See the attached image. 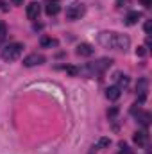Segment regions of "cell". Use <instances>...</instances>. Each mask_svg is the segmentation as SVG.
Masks as SVG:
<instances>
[{"label":"cell","mask_w":152,"mask_h":154,"mask_svg":"<svg viewBox=\"0 0 152 154\" xmlns=\"http://www.w3.org/2000/svg\"><path fill=\"white\" fill-rule=\"evenodd\" d=\"M97 41L106 47V48H113V50H127L131 47V39L127 38L125 34L120 32H113V31H104L97 36Z\"/></svg>","instance_id":"cell-1"},{"label":"cell","mask_w":152,"mask_h":154,"mask_svg":"<svg viewBox=\"0 0 152 154\" xmlns=\"http://www.w3.org/2000/svg\"><path fill=\"white\" fill-rule=\"evenodd\" d=\"M22 50H23V45H22V43H9V45L2 50V59H4V61H14V59L20 57Z\"/></svg>","instance_id":"cell-2"},{"label":"cell","mask_w":152,"mask_h":154,"mask_svg":"<svg viewBox=\"0 0 152 154\" xmlns=\"http://www.w3.org/2000/svg\"><path fill=\"white\" fill-rule=\"evenodd\" d=\"M111 59H100V61H97V63H93V65H88L86 68H84V72H88V74H100V72H104L108 66H111Z\"/></svg>","instance_id":"cell-3"},{"label":"cell","mask_w":152,"mask_h":154,"mask_svg":"<svg viewBox=\"0 0 152 154\" xmlns=\"http://www.w3.org/2000/svg\"><path fill=\"white\" fill-rule=\"evenodd\" d=\"M81 16H84V5L82 4H70L66 7V18L68 20H79Z\"/></svg>","instance_id":"cell-4"},{"label":"cell","mask_w":152,"mask_h":154,"mask_svg":"<svg viewBox=\"0 0 152 154\" xmlns=\"http://www.w3.org/2000/svg\"><path fill=\"white\" fill-rule=\"evenodd\" d=\"M41 63H45V56L43 54H29L25 59H23V65L25 66H36V65H41Z\"/></svg>","instance_id":"cell-5"},{"label":"cell","mask_w":152,"mask_h":154,"mask_svg":"<svg viewBox=\"0 0 152 154\" xmlns=\"http://www.w3.org/2000/svg\"><path fill=\"white\" fill-rule=\"evenodd\" d=\"M93 54H95V48H93V45H90V43H81V45L77 47V56L90 57V56H93Z\"/></svg>","instance_id":"cell-6"},{"label":"cell","mask_w":152,"mask_h":154,"mask_svg":"<svg viewBox=\"0 0 152 154\" xmlns=\"http://www.w3.org/2000/svg\"><path fill=\"white\" fill-rule=\"evenodd\" d=\"M39 13H41V9H39L38 2H31V4L27 5V18H29V20H38Z\"/></svg>","instance_id":"cell-7"},{"label":"cell","mask_w":152,"mask_h":154,"mask_svg":"<svg viewBox=\"0 0 152 154\" xmlns=\"http://www.w3.org/2000/svg\"><path fill=\"white\" fill-rule=\"evenodd\" d=\"M147 86H149V81L147 79H140L138 84H136V91L140 93V102H143L145 97H147Z\"/></svg>","instance_id":"cell-8"},{"label":"cell","mask_w":152,"mask_h":154,"mask_svg":"<svg viewBox=\"0 0 152 154\" xmlns=\"http://www.w3.org/2000/svg\"><path fill=\"white\" fill-rule=\"evenodd\" d=\"M120 95H122V90H120L118 86H109V88L106 90V97H108L109 100H118Z\"/></svg>","instance_id":"cell-9"},{"label":"cell","mask_w":152,"mask_h":154,"mask_svg":"<svg viewBox=\"0 0 152 154\" xmlns=\"http://www.w3.org/2000/svg\"><path fill=\"white\" fill-rule=\"evenodd\" d=\"M140 18H141V13H138V11H132V13H129V14H127V18H125V23H127V25H136V23L140 22Z\"/></svg>","instance_id":"cell-10"},{"label":"cell","mask_w":152,"mask_h":154,"mask_svg":"<svg viewBox=\"0 0 152 154\" xmlns=\"http://www.w3.org/2000/svg\"><path fill=\"white\" fill-rule=\"evenodd\" d=\"M59 9H61V7H59L57 2H48V5L45 7V13H47L48 16H56V14L59 13Z\"/></svg>","instance_id":"cell-11"},{"label":"cell","mask_w":152,"mask_h":154,"mask_svg":"<svg viewBox=\"0 0 152 154\" xmlns=\"http://www.w3.org/2000/svg\"><path fill=\"white\" fill-rule=\"evenodd\" d=\"M134 143L145 145V143H147V131H138V133L134 134Z\"/></svg>","instance_id":"cell-12"},{"label":"cell","mask_w":152,"mask_h":154,"mask_svg":"<svg viewBox=\"0 0 152 154\" xmlns=\"http://www.w3.org/2000/svg\"><path fill=\"white\" fill-rule=\"evenodd\" d=\"M57 39H54V38H47V36H43L41 38V47H57Z\"/></svg>","instance_id":"cell-13"},{"label":"cell","mask_w":152,"mask_h":154,"mask_svg":"<svg viewBox=\"0 0 152 154\" xmlns=\"http://www.w3.org/2000/svg\"><path fill=\"white\" fill-rule=\"evenodd\" d=\"M127 86H129V77L127 75H118V88H120V90H122V88L125 90Z\"/></svg>","instance_id":"cell-14"},{"label":"cell","mask_w":152,"mask_h":154,"mask_svg":"<svg viewBox=\"0 0 152 154\" xmlns=\"http://www.w3.org/2000/svg\"><path fill=\"white\" fill-rule=\"evenodd\" d=\"M5 34H7V29H5V23L0 22V43L5 39Z\"/></svg>","instance_id":"cell-15"},{"label":"cell","mask_w":152,"mask_h":154,"mask_svg":"<svg viewBox=\"0 0 152 154\" xmlns=\"http://www.w3.org/2000/svg\"><path fill=\"white\" fill-rule=\"evenodd\" d=\"M109 143H111V140H109V138H100L97 145H99V147H108Z\"/></svg>","instance_id":"cell-16"},{"label":"cell","mask_w":152,"mask_h":154,"mask_svg":"<svg viewBox=\"0 0 152 154\" xmlns=\"http://www.w3.org/2000/svg\"><path fill=\"white\" fill-rule=\"evenodd\" d=\"M149 118H150L149 113H141V115H140V122H141L143 125H147V124H149Z\"/></svg>","instance_id":"cell-17"},{"label":"cell","mask_w":152,"mask_h":154,"mask_svg":"<svg viewBox=\"0 0 152 154\" xmlns=\"http://www.w3.org/2000/svg\"><path fill=\"white\" fill-rule=\"evenodd\" d=\"M136 56H140V57L147 56V48H145V47H138V48H136Z\"/></svg>","instance_id":"cell-18"},{"label":"cell","mask_w":152,"mask_h":154,"mask_svg":"<svg viewBox=\"0 0 152 154\" xmlns=\"http://www.w3.org/2000/svg\"><path fill=\"white\" fill-rule=\"evenodd\" d=\"M66 72H68L70 75H77V74H79V70H77L75 66H66Z\"/></svg>","instance_id":"cell-19"},{"label":"cell","mask_w":152,"mask_h":154,"mask_svg":"<svg viewBox=\"0 0 152 154\" xmlns=\"http://www.w3.org/2000/svg\"><path fill=\"white\" fill-rule=\"evenodd\" d=\"M116 115H118V108H111V109L108 111V116H109V118H114Z\"/></svg>","instance_id":"cell-20"},{"label":"cell","mask_w":152,"mask_h":154,"mask_svg":"<svg viewBox=\"0 0 152 154\" xmlns=\"http://www.w3.org/2000/svg\"><path fill=\"white\" fill-rule=\"evenodd\" d=\"M141 4H143L145 7H149V5H150V4H152V0H141Z\"/></svg>","instance_id":"cell-21"},{"label":"cell","mask_w":152,"mask_h":154,"mask_svg":"<svg viewBox=\"0 0 152 154\" xmlns=\"http://www.w3.org/2000/svg\"><path fill=\"white\" fill-rule=\"evenodd\" d=\"M145 32H150V22L145 23Z\"/></svg>","instance_id":"cell-22"},{"label":"cell","mask_w":152,"mask_h":154,"mask_svg":"<svg viewBox=\"0 0 152 154\" xmlns=\"http://www.w3.org/2000/svg\"><path fill=\"white\" fill-rule=\"evenodd\" d=\"M13 4H14V5H22V4H23V0H13Z\"/></svg>","instance_id":"cell-23"},{"label":"cell","mask_w":152,"mask_h":154,"mask_svg":"<svg viewBox=\"0 0 152 154\" xmlns=\"http://www.w3.org/2000/svg\"><path fill=\"white\" fill-rule=\"evenodd\" d=\"M48 2H57V0H48Z\"/></svg>","instance_id":"cell-24"}]
</instances>
